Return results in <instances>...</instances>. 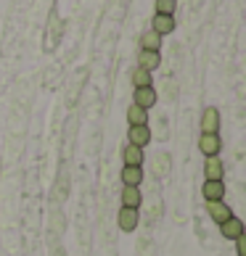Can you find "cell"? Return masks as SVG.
<instances>
[{"label": "cell", "mask_w": 246, "mask_h": 256, "mask_svg": "<svg viewBox=\"0 0 246 256\" xmlns=\"http://www.w3.org/2000/svg\"><path fill=\"white\" fill-rule=\"evenodd\" d=\"M201 135H220V111L206 106L201 114Z\"/></svg>", "instance_id": "obj_1"}, {"label": "cell", "mask_w": 246, "mask_h": 256, "mask_svg": "<svg viewBox=\"0 0 246 256\" xmlns=\"http://www.w3.org/2000/svg\"><path fill=\"white\" fill-rule=\"evenodd\" d=\"M206 212H209L212 222H217V227H220L222 222H228L233 216V208L225 204V201H206Z\"/></svg>", "instance_id": "obj_2"}, {"label": "cell", "mask_w": 246, "mask_h": 256, "mask_svg": "<svg viewBox=\"0 0 246 256\" xmlns=\"http://www.w3.org/2000/svg\"><path fill=\"white\" fill-rule=\"evenodd\" d=\"M127 140H130V146H138V148H143L151 143V127L148 124H132L127 130Z\"/></svg>", "instance_id": "obj_3"}, {"label": "cell", "mask_w": 246, "mask_h": 256, "mask_svg": "<svg viewBox=\"0 0 246 256\" xmlns=\"http://www.w3.org/2000/svg\"><path fill=\"white\" fill-rule=\"evenodd\" d=\"M198 150L209 158V156H220V150H222V140L220 135H201L198 138Z\"/></svg>", "instance_id": "obj_4"}, {"label": "cell", "mask_w": 246, "mask_h": 256, "mask_svg": "<svg viewBox=\"0 0 246 256\" xmlns=\"http://www.w3.org/2000/svg\"><path fill=\"white\" fill-rule=\"evenodd\" d=\"M117 224H119L122 232H132L138 227V208H125L122 206L119 214H117Z\"/></svg>", "instance_id": "obj_5"}, {"label": "cell", "mask_w": 246, "mask_h": 256, "mask_svg": "<svg viewBox=\"0 0 246 256\" xmlns=\"http://www.w3.org/2000/svg\"><path fill=\"white\" fill-rule=\"evenodd\" d=\"M132 103L148 111V108L156 103V90H154V84H148V88H135V96H132Z\"/></svg>", "instance_id": "obj_6"}, {"label": "cell", "mask_w": 246, "mask_h": 256, "mask_svg": "<svg viewBox=\"0 0 246 256\" xmlns=\"http://www.w3.org/2000/svg\"><path fill=\"white\" fill-rule=\"evenodd\" d=\"M201 196H204V201H222L225 198L222 180H206L204 188H201Z\"/></svg>", "instance_id": "obj_7"}, {"label": "cell", "mask_w": 246, "mask_h": 256, "mask_svg": "<svg viewBox=\"0 0 246 256\" xmlns=\"http://www.w3.org/2000/svg\"><path fill=\"white\" fill-rule=\"evenodd\" d=\"M241 232H246V227H243V222L238 220V216H230L228 222L220 224V235H222L225 240H235Z\"/></svg>", "instance_id": "obj_8"}, {"label": "cell", "mask_w": 246, "mask_h": 256, "mask_svg": "<svg viewBox=\"0 0 246 256\" xmlns=\"http://www.w3.org/2000/svg\"><path fill=\"white\" fill-rule=\"evenodd\" d=\"M119 180H122L125 188H138L140 182H143V169L140 166H122Z\"/></svg>", "instance_id": "obj_9"}, {"label": "cell", "mask_w": 246, "mask_h": 256, "mask_svg": "<svg viewBox=\"0 0 246 256\" xmlns=\"http://www.w3.org/2000/svg\"><path fill=\"white\" fill-rule=\"evenodd\" d=\"M159 64H162L159 50H140L138 53V66H140V69H146V72L154 74V69H159Z\"/></svg>", "instance_id": "obj_10"}, {"label": "cell", "mask_w": 246, "mask_h": 256, "mask_svg": "<svg viewBox=\"0 0 246 256\" xmlns=\"http://www.w3.org/2000/svg\"><path fill=\"white\" fill-rule=\"evenodd\" d=\"M151 30H154L159 37L172 34V32H175V16H162V14H156V16H154V24H151Z\"/></svg>", "instance_id": "obj_11"}, {"label": "cell", "mask_w": 246, "mask_h": 256, "mask_svg": "<svg viewBox=\"0 0 246 256\" xmlns=\"http://www.w3.org/2000/svg\"><path fill=\"white\" fill-rule=\"evenodd\" d=\"M222 174H225V166H222L220 156H209L204 161V177L206 180H222Z\"/></svg>", "instance_id": "obj_12"}, {"label": "cell", "mask_w": 246, "mask_h": 256, "mask_svg": "<svg viewBox=\"0 0 246 256\" xmlns=\"http://www.w3.org/2000/svg\"><path fill=\"white\" fill-rule=\"evenodd\" d=\"M122 161H125V166H143V148L125 146V150H122Z\"/></svg>", "instance_id": "obj_13"}, {"label": "cell", "mask_w": 246, "mask_h": 256, "mask_svg": "<svg viewBox=\"0 0 246 256\" xmlns=\"http://www.w3.org/2000/svg\"><path fill=\"white\" fill-rule=\"evenodd\" d=\"M140 204H143L140 188H122V206L125 208H140Z\"/></svg>", "instance_id": "obj_14"}, {"label": "cell", "mask_w": 246, "mask_h": 256, "mask_svg": "<svg viewBox=\"0 0 246 256\" xmlns=\"http://www.w3.org/2000/svg\"><path fill=\"white\" fill-rule=\"evenodd\" d=\"M159 48H162V37L154 30L143 32V37H140V50H159Z\"/></svg>", "instance_id": "obj_15"}, {"label": "cell", "mask_w": 246, "mask_h": 256, "mask_svg": "<svg viewBox=\"0 0 246 256\" xmlns=\"http://www.w3.org/2000/svg\"><path fill=\"white\" fill-rule=\"evenodd\" d=\"M130 80H132V84H135V88H148V84L154 82V74L138 66V69H132V72H130Z\"/></svg>", "instance_id": "obj_16"}, {"label": "cell", "mask_w": 246, "mask_h": 256, "mask_svg": "<svg viewBox=\"0 0 246 256\" xmlns=\"http://www.w3.org/2000/svg\"><path fill=\"white\" fill-rule=\"evenodd\" d=\"M127 122H130V127L132 124H148V111L132 103V106L127 108Z\"/></svg>", "instance_id": "obj_17"}, {"label": "cell", "mask_w": 246, "mask_h": 256, "mask_svg": "<svg viewBox=\"0 0 246 256\" xmlns=\"http://www.w3.org/2000/svg\"><path fill=\"white\" fill-rule=\"evenodd\" d=\"M175 8H177V0H156V14L162 16H175Z\"/></svg>", "instance_id": "obj_18"}, {"label": "cell", "mask_w": 246, "mask_h": 256, "mask_svg": "<svg viewBox=\"0 0 246 256\" xmlns=\"http://www.w3.org/2000/svg\"><path fill=\"white\" fill-rule=\"evenodd\" d=\"M235 254H238V256H246V232H241L238 238H235Z\"/></svg>", "instance_id": "obj_19"}]
</instances>
